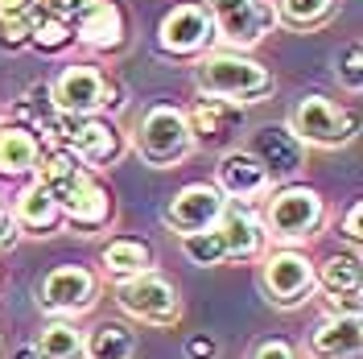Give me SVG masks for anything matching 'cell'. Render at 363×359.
<instances>
[{
    "label": "cell",
    "mask_w": 363,
    "mask_h": 359,
    "mask_svg": "<svg viewBox=\"0 0 363 359\" xmlns=\"http://www.w3.org/2000/svg\"><path fill=\"white\" fill-rule=\"evenodd\" d=\"M33 174H38V186L54 199L58 215L70 219L74 227L95 231V227H104L112 219V194L95 182V174L74 153L54 149V153L38 158V170Z\"/></svg>",
    "instance_id": "cell-1"
},
{
    "label": "cell",
    "mask_w": 363,
    "mask_h": 359,
    "mask_svg": "<svg viewBox=\"0 0 363 359\" xmlns=\"http://www.w3.org/2000/svg\"><path fill=\"white\" fill-rule=\"evenodd\" d=\"M194 87L211 99H231V104H256L272 91V74L244 50H215L203 54L194 67Z\"/></svg>",
    "instance_id": "cell-2"
},
{
    "label": "cell",
    "mask_w": 363,
    "mask_h": 359,
    "mask_svg": "<svg viewBox=\"0 0 363 359\" xmlns=\"http://www.w3.org/2000/svg\"><path fill=\"white\" fill-rule=\"evenodd\" d=\"M326 219V202L314 186H301V182H289L281 186L269 199V211H264V240H277V244L294 248L314 240L318 227Z\"/></svg>",
    "instance_id": "cell-3"
},
{
    "label": "cell",
    "mask_w": 363,
    "mask_h": 359,
    "mask_svg": "<svg viewBox=\"0 0 363 359\" xmlns=\"http://www.w3.org/2000/svg\"><path fill=\"white\" fill-rule=\"evenodd\" d=\"M133 145H136V153L145 158V165H153V170H174L194 149L186 116L178 108H169V104H153L149 112L136 120Z\"/></svg>",
    "instance_id": "cell-4"
},
{
    "label": "cell",
    "mask_w": 363,
    "mask_h": 359,
    "mask_svg": "<svg viewBox=\"0 0 363 359\" xmlns=\"http://www.w3.org/2000/svg\"><path fill=\"white\" fill-rule=\"evenodd\" d=\"M54 136L62 140L67 153H74L87 165H116L124 158V145H128L120 124L108 116H58Z\"/></svg>",
    "instance_id": "cell-5"
},
{
    "label": "cell",
    "mask_w": 363,
    "mask_h": 359,
    "mask_svg": "<svg viewBox=\"0 0 363 359\" xmlns=\"http://www.w3.org/2000/svg\"><path fill=\"white\" fill-rule=\"evenodd\" d=\"M289 133L306 145V149H342L355 136V120L347 108H339L326 95H306L297 99L294 116H289Z\"/></svg>",
    "instance_id": "cell-6"
},
{
    "label": "cell",
    "mask_w": 363,
    "mask_h": 359,
    "mask_svg": "<svg viewBox=\"0 0 363 359\" xmlns=\"http://www.w3.org/2000/svg\"><path fill=\"white\" fill-rule=\"evenodd\" d=\"M206 13L215 25V38L227 50H244V54L277 25L269 0H206Z\"/></svg>",
    "instance_id": "cell-7"
},
{
    "label": "cell",
    "mask_w": 363,
    "mask_h": 359,
    "mask_svg": "<svg viewBox=\"0 0 363 359\" xmlns=\"http://www.w3.org/2000/svg\"><path fill=\"white\" fill-rule=\"evenodd\" d=\"M260 285L269 293L272 306L281 310H297L310 302V293L318 289L314 281V260L297 248H281V252H269L264 265H260Z\"/></svg>",
    "instance_id": "cell-8"
},
{
    "label": "cell",
    "mask_w": 363,
    "mask_h": 359,
    "mask_svg": "<svg viewBox=\"0 0 363 359\" xmlns=\"http://www.w3.org/2000/svg\"><path fill=\"white\" fill-rule=\"evenodd\" d=\"M116 302L120 310L136 322H149V326H174L182 318V297L178 289L157 277V272H140L133 281H120L116 285Z\"/></svg>",
    "instance_id": "cell-9"
},
{
    "label": "cell",
    "mask_w": 363,
    "mask_h": 359,
    "mask_svg": "<svg viewBox=\"0 0 363 359\" xmlns=\"http://www.w3.org/2000/svg\"><path fill=\"white\" fill-rule=\"evenodd\" d=\"M50 95H54V108L62 116H99L104 108L120 104L116 83H108L95 67H67L54 79Z\"/></svg>",
    "instance_id": "cell-10"
},
{
    "label": "cell",
    "mask_w": 363,
    "mask_h": 359,
    "mask_svg": "<svg viewBox=\"0 0 363 359\" xmlns=\"http://www.w3.org/2000/svg\"><path fill=\"white\" fill-rule=\"evenodd\" d=\"M215 42V25L206 4H174L157 25V45L174 58H199Z\"/></svg>",
    "instance_id": "cell-11"
},
{
    "label": "cell",
    "mask_w": 363,
    "mask_h": 359,
    "mask_svg": "<svg viewBox=\"0 0 363 359\" xmlns=\"http://www.w3.org/2000/svg\"><path fill=\"white\" fill-rule=\"evenodd\" d=\"M95 293H99V281H95L91 269L58 265L54 272H45V281L38 285V306L58 318H74L95 306Z\"/></svg>",
    "instance_id": "cell-12"
},
{
    "label": "cell",
    "mask_w": 363,
    "mask_h": 359,
    "mask_svg": "<svg viewBox=\"0 0 363 359\" xmlns=\"http://www.w3.org/2000/svg\"><path fill=\"white\" fill-rule=\"evenodd\" d=\"M186 116V128H190V140L194 145H203V149H231L240 133H244V108L240 104H231V99H211L203 95Z\"/></svg>",
    "instance_id": "cell-13"
},
{
    "label": "cell",
    "mask_w": 363,
    "mask_h": 359,
    "mask_svg": "<svg viewBox=\"0 0 363 359\" xmlns=\"http://www.w3.org/2000/svg\"><path fill=\"white\" fill-rule=\"evenodd\" d=\"M244 153H252V158L260 161V170L269 174V182H289L306 165V145L289 133V124H260L252 133Z\"/></svg>",
    "instance_id": "cell-14"
},
{
    "label": "cell",
    "mask_w": 363,
    "mask_h": 359,
    "mask_svg": "<svg viewBox=\"0 0 363 359\" xmlns=\"http://www.w3.org/2000/svg\"><path fill=\"white\" fill-rule=\"evenodd\" d=\"M223 206H227V199L219 194V186H211V182H190V186H182L178 194L165 202L161 219L174 227L178 236H194V231H206V227L219 223Z\"/></svg>",
    "instance_id": "cell-15"
},
{
    "label": "cell",
    "mask_w": 363,
    "mask_h": 359,
    "mask_svg": "<svg viewBox=\"0 0 363 359\" xmlns=\"http://www.w3.org/2000/svg\"><path fill=\"white\" fill-rule=\"evenodd\" d=\"M70 33H79V42L91 50H120L124 45V13L116 0H79Z\"/></svg>",
    "instance_id": "cell-16"
},
{
    "label": "cell",
    "mask_w": 363,
    "mask_h": 359,
    "mask_svg": "<svg viewBox=\"0 0 363 359\" xmlns=\"http://www.w3.org/2000/svg\"><path fill=\"white\" fill-rule=\"evenodd\" d=\"M215 186H219V194H223V199L240 202V206L272 190V182H269V174L260 170V161L252 158V153H244V149H227V153H223Z\"/></svg>",
    "instance_id": "cell-17"
},
{
    "label": "cell",
    "mask_w": 363,
    "mask_h": 359,
    "mask_svg": "<svg viewBox=\"0 0 363 359\" xmlns=\"http://www.w3.org/2000/svg\"><path fill=\"white\" fill-rule=\"evenodd\" d=\"M359 347H363L359 314H326L310 331V343H306L310 359H359Z\"/></svg>",
    "instance_id": "cell-18"
},
{
    "label": "cell",
    "mask_w": 363,
    "mask_h": 359,
    "mask_svg": "<svg viewBox=\"0 0 363 359\" xmlns=\"http://www.w3.org/2000/svg\"><path fill=\"white\" fill-rule=\"evenodd\" d=\"M359 252H330L322 265H314V281L330 293V302L342 297V310L335 314H359Z\"/></svg>",
    "instance_id": "cell-19"
},
{
    "label": "cell",
    "mask_w": 363,
    "mask_h": 359,
    "mask_svg": "<svg viewBox=\"0 0 363 359\" xmlns=\"http://www.w3.org/2000/svg\"><path fill=\"white\" fill-rule=\"evenodd\" d=\"M219 240H223V256L227 260H256L260 252H264V227L260 219L252 215L248 206H223V215H219Z\"/></svg>",
    "instance_id": "cell-20"
},
{
    "label": "cell",
    "mask_w": 363,
    "mask_h": 359,
    "mask_svg": "<svg viewBox=\"0 0 363 359\" xmlns=\"http://www.w3.org/2000/svg\"><path fill=\"white\" fill-rule=\"evenodd\" d=\"M42 145L25 124H0V178H29L38 170Z\"/></svg>",
    "instance_id": "cell-21"
},
{
    "label": "cell",
    "mask_w": 363,
    "mask_h": 359,
    "mask_svg": "<svg viewBox=\"0 0 363 359\" xmlns=\"http://www.w3.org/2000/svg\"><path fill=\"white\" fill-rule=\"evenodd\" d=\"M13 223L25 227V231H33V236H50L54 227L62 223V215H58V206H54V199L45 194L42 186L33 182V186H25L21 194H17V202H13Z\"/></svg>",
    "instance_id": "cell-22"
},
{
    "label": "cell",
    "mask_w": 363,
    "mask_h": 359,
    "mask_svg": "<svg viewBox=\"0 0 363 359\" xmlns=\"http://www.w3.org/2000/svg\"><path fill=\"white\" fill-rule=\"evenodd\" d=\"M136 351V335L124 322H95L91 331H83V359H133Z\"/></svg>",
    "instance_id": "cell-23"
},
{
    "label": "cell",
    "mask_w": 363,
    "mask_h": 359,
    "mask_svg": "<svg viewBox=\"0 0 363 359\" xmlns=\"http://www.w3.org/2000/svg\"><path fill=\"white\" fill-rule=\"evenodd\" d=\"M104 272L116 277V281H133L140 272H153V248L145 240H133V236H120L104 248Z\"/></svg>",
    "instance_id": "cell-24"
},
{
    "label": "cell",
    "mask_w": 363,
    "mask_h": 359,
    "mask_svg": "<svg viewBox=\"0 0 363 359\" xmlns=\"http://www.w3.org/2000/svg\"><path fill=\"white\" fill-rule=\"evenodd\" d=\"M33 351L42 359H83V331L70 318H54V322L42 326Z\"/></svg>",
    "instance_id": "cell-25"
},
{
    "label": "cell",
    "mask_w": 363,
    "mask_h": 359,
    "mask_svg": "<svg viewBox=\"0 0 363 359\" xmlns=\"http://www.w3.org/2000/svg\"><path fill=\"white\" fill-rule=\"evenodd\" d=\"M277 25H289L297 33L306 29H318L322 21H330L335 13V0H277Z\"/></svg>",
    "instance_id": "cell-26"
},
{
    "label": "cell",
    "mask_w": 363,
    "mask_h": 359,
    "mask_svg": "<svg viewBox=\"0 0 363 359\" xmlns=\"http://www.w3.org/2000/svg\"><path fill=\"white\" fill-rule=\"evenodd\" d=\"M182 252L194 260V265H203V269H211V265H223V240H219V231L215 227H206V231H194V236H182Z\"/></svg>",
    "instance_id": "cell-27"
},
{
    "label": "cell",
    "mask_w": 363,
    "mask_h": 359,
    "mask_svg": "<svg viewBox=\"0 0 363 359\" xmlns=\"http://www.w3.org/2000/svg\"><path fill=\"white\" fill-rule=\"evenodd\" d=\"M21 112L33 116V124H42L45 133H54V124H58V116H62L58 108H54V95H50V87H45V83H38V87L25 91Z\"/></svg>",
    "instance_id": "cell-28"
},
{
    "label": "cell",
    "mask_w": 363,
    "mask_h": 359,
    "mask_svg": "<svg viewBox=\"0 0 363 359\" xmlns=\"http://www.w3.org/2000/svg\"><path fill=\"white\" fill-rule=\"evenodd\" d=\"M70 38H74V33H70V21H62V17H50V13H45L42 21L33 25L29 45H38V50H62Z\"/></svg>",
    "instance_id": "cell-29"
},
{
    "label": "cell",
    "mask_w": 363,
    "mask_h": 359,
    "mask_svg": "<svg viewBox=\"0 0 363 359\" xmlns=\"http://www.w3.org/2000/svg\"><path fill=\"white\" fill-rule=\"evenodd\" d=\"M339 83L351 91V95H359V91H363V45H359V42L347 45V54H342V67H339Z\"/></svg>",
    "instance_id": "cell-30"
},
{
    "label": "cell",
    "mask_w": 363,
    "mask_h": 359,
    "mask_svg": "<svg viewBox=\"0 0 363 359\" xmlns=\"http://www.w3.org/2000/svg\"><path fill=\"white\" fill-rule=\"evenodd\" d=\"M248 359H297V351L285 338H264V343H256V351Z\"/></svg>",
    "instance_id": "cell-31"
},
{
    "label": "cell",
    "mask_w": 363,
    "mask_h": 359,
    "mask_svg": "<svg viewBox=\"0 0 363 359\" xmlns=\"http://www.w3.org/2000/svg\"><path fill=\"white\" fill-rule=\"evenodd\" d=\"M342 236H347L351 244L363 240V202H351V206H347V215H342Z\"/></svg>",
    "instance_id": "cell-32"
},
{
    "label": "cell",
    "mask_w": 363,
    "mask_h": 359,
    "mask_svg": "<svg viewBox=\"0 0 363 359\" xmlns=\"http://www.w3.org/2000/svg\"><path fill=\"white\" fill-rule=\"evenodd\" d=\"M215 355H219V343L211 335H194L186 343V359H215Z\"/></svg>",
    "instance_id": "cell-33"
},
{
    "label": "cell",
    "mask_w": 363,
    "mask_h": 359,
    "mask_svg": "<svg viewBox=\"0 0 363 359\" xmlns=\"http://www.w3.org/2000/svg\"><path fill=\"white\" fill-rule=\"evenodd\" d=\"M17 236H21V227L13 223V215L0 206V252H9V248L17 244Z\"/></svg>",
    "instance_id": "cell-34"
},
{
    "label": "cell",
    "mask_w": 363,
    "mask_h": 359,
    "mask_svg": "<svg viewBox=\"0 0 363 359\" xmlns=\"http://www.w3.org/2000/svg\"><path fill=\"white\" fill-rule=\"evenodd\" d=\"M13 359H42V355H38L33 347H21V351H17V355H13Z\"/></svg>",
    "instance_id": "cell-35"
},
{
    "label": "cell",
    "mask_w": 363,
    "mask_h": 359,
    "mask_svg": "<svg viewBox=\"0 0 363 359\" xmlns=\"http://www.w3.org/2000/svg\"><path fill=\"white\" fill-rule=\"evenodd\" d=\"M0 285H4V272H0Z\"/></svg>",
    "instance_id": "cell-36"
}]
</instances>
